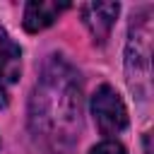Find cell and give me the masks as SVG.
I'll return each mask as SVG.
<instances>
[{"mask_svg": "<svg viewBox=\"0 0 154 154\" xmlns=\"http://www.w3.org/2000/svg\"><path fill=\"white\" fill-rule=\"evenodd\" d=\"M29 128L34 140L53 154L70 149L82 132L79 75L60 55H51L31 91Z\"/></svg>", "mask_w": 154, "mask_h": 154, "instance_id": "cell-1", "label": "cell"}, {"mask_svg": "<svg viewBox=\"0 0 154 154\" xmlns=\"http://www.w3.org/2000/svg\"><path fill=\"white\" fill-rule=\"evenodd\" d=\"M125 65L130 75V87L135 89L137 79H147L149 75V58H152V24H149V10L132 19L130 36H128V51H125Z\"/></svg>", "mask_w": 154, "mask_h": 154, "instance_id": "cell-2", "label": "cell"}, {"mask_svg": "<svg viewBox=\"0 0 154 154\" xmlns=\"http://www.w3.org/2000/svg\"><path fill=\"white\" fill-rule=\"evenodd\" d=\"M91 116L96 120V128L101 135L113 137L128 128V108L120 99V94L111 84H101L91 96Z\"/></svg>", "mask_w": 154, "mask_h": 154, "instance_id": "cell-3", "label": "cell"}, {"mask_svg": "<svg viewBox=\"0 0 154 154\" xmlns=\"http://www.w3.org/2000/svg\"><path fill=\"white\" fill-rule=\"evenodd\" d=\"M79 12H82V22L89 29V34L94 36V41L103 43L116 24L120 5L118 2H87L79 7Z\"/></svg>", "mask_w": 154, "mask_h": 154, "instance_id": "cell-4", "label": "cell"}, {"mask_svg": "<svg viewBox=\"0 0 154 154\" xmlns=\"http://www.w3.org/2000/svg\"><path fill=\"white\" fill-rule=\"evenodd\" d=\"M65 10H70V2H55V0H34V2H26V7H24V29L29 34L43 31Z\"/></svg>", "mask_w": 154, "mask_h": 154, "instance_id": "cell-5", "label": "cell"}, {"mask_svg": "<svg viewBox=\"0 0 154 154\" xmlns=\"http://www.w3.org/2000/svg\"><path fill=\"white\" fill-rule=\"evenodd\" d=\"M22 72V48L0 26V89L14 84Z\"/></svg>", "mask_w": 154, "mask_h": 154, "instance_id": "cell-6", "label": "cell"}, {"mask_svg": "<svg viewBox=\"0 0 154 154\" xmlns=\"http://www.w3.org/2000/svg\"><path fill=\"white\" fill-rule=\"evenodd\" d=\"M89 154H128V152H125V147H123L120 142H116V140H103V142L94 144V147L89 149Z\"/></svg>", "mask_w": 154, "mask_h": 154, "instance_id": "cell-7", "label": "cell"}, {"mask_svg": "<svg viewBox=\"0 0 154 154\" xmlns=\"http://www.w3.org/2000/svg\"><path fill=\"white\" fill-rule=\"evenodd\" d=\"M144 152L152 154V149H149V135H144Z\"/></svg>", "mask_w": 154, "mask_h": 154, "instance_id": "cell-8", "label": "cell"}]
</instances>
